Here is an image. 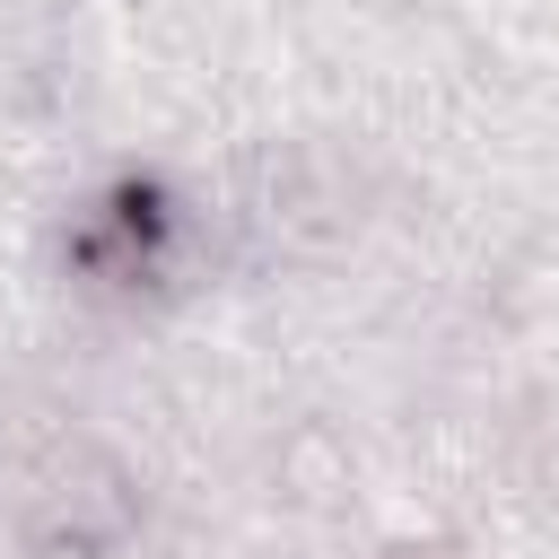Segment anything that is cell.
I'll return each instance as SVG.
<instances>
[{"label": "cell", "instance_id": "1", "mask_svg": "<svg viewBox=\"0 0 559 559\" xmlns=\"http://www.w3.org/2000/svg\"><path fill=\"white\" fill-rule=\"evenodd\" d=\"M17 533H26L35 559H114L140 533V480H131V463L114 445H96V437H70L26 480Z\"/></svg>", "mask_w": 559, "mask_h": 559}, {"label": "cell", "instance_id": "2", "mask_svg": "<svg viewBox=\"0 0 559 559\" xmlns=\"http://www.w3.org/2000/svg\"><path fill=\"white\" fill-rule=\"evenodd\" d=\"M384 559H463V550H454V542H393Z\"/></svg>", "mask_w": 559, "mask_h": 559}]
</instances>
